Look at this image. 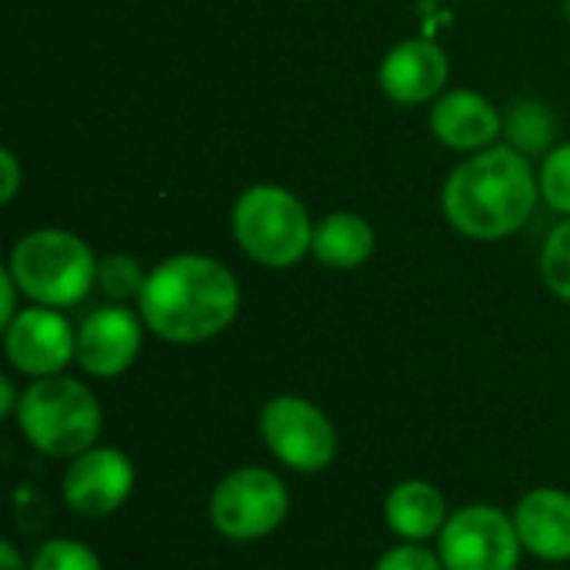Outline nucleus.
<instances>
[{"label":"nucleus","instance_id":"f257e3e1","mask_svg":"<svg viewBox=\"0 0 570 570\" xmlns=\"http://www.w3.org/2000/svg\"><path fill=\"white\" fill-rule=\"evenodd\" d=\"M137 311L147 331L164 344H207L237 321L240 281L210 254H170L150 267Z\"/></svg>","mask_w":570,"mask_h":570},{"label":"nucleus","instance_id":"f03ea898","mask_svg":"<svg viewBox=\"0 0 570 570\" xmlns=\"http://www.w3.org/2000/svg\"><path fill=\"white\" fill-rule=\"evenodd\" d=\"M541 204L534 164L504 140L468 154L441 187L444 220L468 240L494 244L521 234Z\"/></svg>","mask_w":570,"mask_h":570},{"label":"nucleus","instance_id":"7ed1b4c3","mask_svg":"<svg viewBox=\"0 0 570 570\" xmlns=\"http://www.w3.org/2000/svg\"><path fill=\"white\" fill-rule=\"evenodd\" d=\"M13 421L33 451L53 461H73L77 454L100 444L104 407L83 381L57 374L23 387Z\"/></svg>","mask_w":570,"mask_h":570},{"label":"nucleus","instance_id":"20e7f679","mask_svg":"<svg viewBox=\"0 0 570 570\" xmlns=\"http://www.w3.org/2000/svg\"><path fill=\"white\" fill-rule=\"evenodd\" d=\"M27 304L40 307H77L97 287V254L90 244L63 227H37L23 234L7 257Z\"/></svg>","mask_w":570,"mask_h":570},{"label":"nucleus","instance_id":"39448f33","mask_svg":"<svg viewBox=\"0 0 570 570\" xmlns=\"http://www.w3.org/2000/svg\"><path fill=\"white\" fill-rule=\"evenodd\" d=\"M314 217L307 204L281 184H250L230 207V237L261 267L287 271L311 254Z\"/></svg>","mask_w":570,"mask_h":570},{"label":"nucleus","instance_id":"423d86ee","mask_svg":"<svg viewBox=\"0 0 570 570\" xmlns=\"http://www.w3.org/2000/svg\"><path fill=\"white\" fill-rule=\"evenodd\" d=\"M291 514V491L271 468H237L210 494L207 518L224 541L250 544L271 538Z\"/></svg>","mask_w":570,"mask_h":570},{"label":"nucleus","instance_id":"0eeeda50","mask_svg":"<svg viewBox=\"0 0 570 570\" xmlns=\"http://www.w3.org/2000/svg\"><path fill=\"white\" fill-rule=\"evenodd\" d=\"M257 434L271 458L297 474H321L337 461L334 421L307 397L277 394L257 414Z\"/></svg>","mask_w":570,"mask_h":570},{"label":"nucleus","instance_id":"6e6552de","mask_svg":"<svg viewBox=\"0 0 570 570\" xmlns=\"http://www.w3.org/2000/svg\"><path fill=\"white\" fill-rule=\"evenodd\" d=\"M444 570H518L524 544L514 514L494 504H468L454 511L438 534Z\"/></svg>","mask_w":570,"mask_h":570},{"label":"nucleus","instance_id":"1a4fd4ad","mask_svg":"<svg viewBox=\"0 0 570 570\" xmlns=\"http://www.w3.org/2000/svg\"><path fill=\"white\" fill-rule=\"evenodd\" d=\"M137 484V468L127 451L110 444H94L90 451L67 461L60 478V498L70 514L83 521H104L117 514Z\"/></svg>","mask_w":570,"mask_h":570},{"label":"nucleus","instance_id":"9d476101","mask_svg":"<svg viewBox=\"0 0 570 570\" xmlns=\"http://www.w3.org/2000/svg\"><path fill=\"white\" fill-rule=\"evenodd\" d=\"M3 354L30 381L57 377L77 364V327L63 311L30 304L3 327Z\"/></svg>","mask_w":570,"mask_h":570},{"label":"nucleus","instance_id":"9b49d317","mask_svg":"<svg viewBox=\"0 0 570 570\" xmlns=\"http://www.w3.org/2000/svg\"><path fill=\"white\" fill-rule=\"evenodd\" d=\"M147 324L130 304H104L94 307L77 324V367L87 377L114 381L127 374L144 347Z\"/></svg>","mask_w":570,"mask_h":570},{"label":"nucleus","instance_id":"f8f14e48","mask_svg":"<svg viewBox=\"0 0 570 570\" xmlns=\"http://www.w3.org/2000/svg\"><path fill=\"white\" fill-rule=\"evenodd\" d=\"M448 80H451V60L444 47L431 37L397 40L377 67V87L397 107L434 104L448 90Z\"/></svg>","mask_w":570,"mask_h":570},{"label":"nucleus","instance_id":"ddd939ff","mask_svg":"<svg viewBox=\"0 0 570 570\" xmlns=\"http://www.w3.org/2000/svg\"><path fill=\"white\" fill-rule=\"evenodd\" d=\"M428 124L441 147L464 154V157L488 150V147L501 144V137H504V110H498V104L491 97H484L481 90H471V87L444 90L431 104Z\"/></svg>","mask_w":570,"mask_h":570},{"label":"nucleus","instance_id":"4468645a","mask_svg":"<svg viewBox=\"0 0 570 570\" xmlns=\"http://www.w3.org/2000/svg\"><path fill=\"white\" fill-rule=\"evenodd\" d=\"M518 538L524 554L544 564L570 561V491L534 488L514 508Z\"/></svg>","mask_w":570,"mask_h":570},{"label":"nucleus","instance_id":"2eb2a0df","mask_svg":"<svg viewBox=\"0 0 570 570\" xmlns=\"http://www.w3.org/2000/svg\"><path fill=\"white\" fill-rule=\"evenodd\" d=\"M448 518H451L448 498L431 481H417V478L401 481L384 498V521L397 541L428 544L444 531Z\"/></svg>","mask_w":570,"mask_h":570},{"label":"nucleus","instance_id":"dca6fc26","mask_svg":"<svg viewBox=\"0 0 570 570\" xmlns=\"http://www.w3.org/2000/svg\"><path fill=\"white\" fill-rule=\"evenodd\" d=\"M377 250V230L354 210H331L314 227L311 257L327 271H357Z\"/></svg>","mask_w":570,"mask_h":570},{"label":"nucleus","instance_id":"f3484780","mask_svg":"<svg viewBox=\"0 0 570 570\" xmlns=\"http://www.w3.org/2000/svg\"><path fill=\"white\" fill-rule=\"evenodd\" d=\"M558 130L561 120L558 114L538 100V97H518L508 110H504V144L514 147L518 154H524L528 160H541L558 147Z\"/></svg>","mask_w":570,"mask_h":570},{"label":"nucleus","instance_id":"a211bd4d","mask_svg":"<svg viewBox=\"0 0 570 570\" xmlns=\"http://www.w3.org/2000/svg\"><path fill=\"white\" fill-rule=\"evenodd\" d=\"M147 274L150 271H144L134 254L110 250L97 257V291L107 297V304H137L147 287Z\"/></svg>","mask_w":570,"mask_h":570},{"label":"nucleus","instance_id":"6ab92c4d","mask_svg":"<svg viewBox=\"0 0 570 570\" xmlns=\"http://www.w3.org/2000/svg\"><path fill=\"white\" fill-rule=\"evenodd\" d=\"M541 281L544 287L570 304V217H561V224L551 227L541 247Z\"/></svg>","mask_w":570,"mask_h":570},{"label":"nucleus","instance_id":"aec40b11","mask_svg":"<svg viewBox=\"0 0 570 570\" xmlns=\"http://www.w3.org/2000/svg\"><path fill=\"white\" fill-rule=\"evenodd\" d=\"M538 184H541V200L554 214L570 217V140H561L548 157H541Z\"/></svg>","mask_w":570,"mask_h":570},{"label":"nucleus","instance_id":"412c9836","mask_svg":"<svg viewBox=\"0 0 570 570\" xmlns=\"http://www.w3.org/2000/svg\"><path fill=\"white\" fill-rule=\"evenodd\" d=\"M30 570H104V564H100L97 551L87 548L83 541L50 538L33 551Z\"/></svg>","mask_w":570,"mask_h":570},{"label":"nucleus","instance_id":"4be33fe9","mask_svg":"<svg viewBox=\"0 0 570 570\" xmlns=\"http://www.w3.org/2000/svg\"><path fill=\"white\" fill-rule=\"evenodd\" d=\"M374 570H444V561L438 551H431L428 544H414V541H397L394 548H387Z\"/></svg>","mask_w":570,"mask_h":570},{"label":"nucleus","instance_id":"5701e85b","mask_svg":"<svg viewBox=\"0 0 570 570\" xmlns=\"http://www.w3.org/2000/svg\"><path fill=\"white\" fill-rule=\"evenodd\" d=\"M0 174H3V180H0V204H13V197L23 187V167H20V160H17V154L10 147L0 150Z\"/></svg>","mask_w":570,"mask_h":570},{"label":"nucleus","instance_id":"b1692460","mask_svg":"<svg viewBox=\"0 0 570 570\" xmlns=\"http://www.w3.org/2000/svg\"><path fill=\"white\" fill-rule=\"evenodd\" d=\"M20 297H23V294H20V287H17V281H13V274L3 267V271H0V331L23 311V307H20Z\"/></svg>","mask_w":570,"mask_h":570},{"label":"nucleus","instance_id":"393cba45","mask_svg":"<svg viewBox=\"0 0 570 570\" xmlns=\"http://www.w3.org/2000/svg\"><path fill=\"white\" fill-rule=\"evenodd\" d=\"M23 391H17V384L10 377H0V417H17Z\"/></svg>","mask_w":570,"mask_h":570},{"label":"nucleus","instance_id":"a878e982","mask_svg":"<svg viewBox=\"0 0 570 570\" xmlns=\"http://www.w3.org/2000/svg\"><path fill=\"white\" fill-rule=\"evenodd\" d=\"M0 570H30V561L17 551L13 541H3L0 544Z\"/></svg>","mask_w":570,"mask_h":570},{"label":"nucleus","instance_id":"bb28decb","mask_svg":"<svg viewBox=\"0 0 570 570\" xmlns=\"http://www.w3.org/2000/svg\"><path fill=\"white\" fill-rule=\"evenodd\" d=\"M564 13H568V20H570V0H568V3H564Z\"/></svg>","mask_w":570,"mask_h":570}]
</instances>
